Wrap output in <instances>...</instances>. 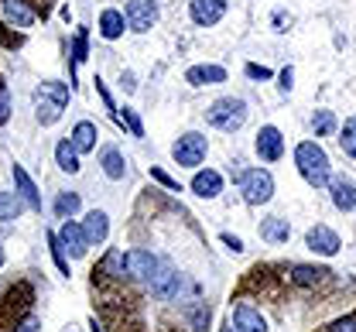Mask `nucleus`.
Masks as SVG:
<instances>
[{
    "label": "nucleus",
    "mask_w": 356,
    "mask_h": 332,
    "mask_svg": "<svg viewBox=\"0 0 356 332\" xmlns=\"http://www.w3.org/2000/svg\"><path fill=\"white\" fill-rule=\"evenodd\" d=\"M103 172H106V179H124L127 165H124V154L117 147H106L103 151Z\"/></svg>",
    "instance_id": "obj_25"
},
{
    "label": "nucleus",
    "mask_w": 356,
    "mask_h": 332,
    "mask_svg": "<svg viewBox=\"0 0 356 332\" xmlns=\"http://www.w3.org/2000/svg\"><path fill=\"white\" fill-rule=\"evenodd\" d=\"M124 257H127V274H131L134 281H151L158 274V257L154 254H147V250H127Z\"/></svg>",
    "instance_id": "obj_7"
},
{
    "label": "nucleus",
    "mask_w": 356,
    "mask_h": 332,
    "mask_svg": "<svg viewBox=\"0 0 356 332\" xmlns=\"http://www.w3.org/2000/svg\"><path fill=\"white\" fill-rule=\"evenodd\" d=\"M72 51H76V55H72V65H79V62L86 58V31H79V35H76V45H72Z\"/></svg>",
    "instance_id": "obj_34"
},
{
    "label": "nucleus",
    "mask_w": 356,
    "mask_h": 332,
    "mask_svg": "<svg viewBox=\"0 0 356 332\" xmlns=\"http://www.w3.org/2000/svg\"><path fill=\"white\" fill-rule=\"evenodd\" d=\"M62 247H69V254L72 257H83L86 254V247H89V237H86V230L83 226H76V223H69L65 219V226H62Z\"/></svg>",
    "instance_id": "obj_14"
},
{
    "label": "nucleus",
    "mask_w": 356,
    "mask_h": 332,
    "mask_svg": "<svg viewBox=\"0 0 356 332\" xmlns=\"http://www.w3.org/2000/svg\"><path fill=\"white\" fill-rule=\"evenodd\" d=\"M99 271L110 274V278H124V271H127V257H124V250H110Z\"/></svg>",
    "instance_id": "obj_27"
},
{
    "label": "nucleus",
    "mask_w": 356,
    "mask_h": 332,
    "mask_svg": "<svg viewBox=\"0 0 356 332\" xmlns=\"http://www.w3.org/2000/svg\"><path fill=\"white\" fill-rule=\"evenodd\" d=\"M220 332H236V329H233V322H229V326H226V329H220Z\"/></svg>",
    "instance_id": "obj_41"
},
{
    "label": "nucleus",
    "mask_w": 356,
    "mask_h": 332,
    "mask_svg": "<svg viewBox=\"0 0 356 332\" xmlns=\"http://www.w3.org/2000/svg\"><path fill=\"white\" fill-rule=\"evenodd\" d=\"M220 189H222L220 172H195V179H192V192H195V195H202V199H216Z\"/></svg>",
    "instance_id": "obj_17"
},
{
    "label": "nucleus",
    "mask_w": 356,
    "mask_h": 332,
    "mask_svg": "<svg viewBox=\"0 0 356 332\" xmlns=\"http://www.w3.org/2000/svg\"><path fill=\"white\" fill-rule=\"evenodd\" d=\"M247 76H250V79H270V69H267V65H257V62H250V65H247Z\"/></svg>",
    "instance_id": "obj_36"
},
{
    "label": "nucleus",
    "mask_w": 356,
    "mask_h": 332,
    "mask_svg": "<svg viewBox=\"0 0 356 332\" xmlns=\"http://www.w3.org/2000/svg\"><path fill=\"white\" fill-rule=\"evenodd\" d=\"M229 322H233L236 332H267V319L257 308H250V305H236V312H233Z\"/></svg>",
    "instance_id": "obj_12"
},
{
    "label": "nucleus",
    "mask_w": 356,
    "mask_h": 332,
    "mask_svg": "<svg viewBox=\"0 0 356 332\" xmlns=\"http://www.w3.org/2000/svg\"><path fill=\"white\" fill-rule=\"evenodd\" d=\"M55 161H58V168H62V172L76 175V172H79V151H76V144L72 141H58L55 144Z\"/></svg>",
    "instance_id": "obj_20"
},
{
    "label": "nucleus",
    "mask_w": 356,
    "mask_h": 332,
    "mask_svg": "<svg viewBox=\"0 0 356 332\" xmlns=\"http://www.w3.org/2000/svg\"><path fill=\"white\" fill-rule=\"evenodd\" d=\"M240 192H243V199H247L250 206L270 202V195H274V179H270V172H264V168L243 172V175H240Z\"/></svg>",
    "instance_id": "obj_4"
},
{
    "label": "nucleus",
    "mask_w": 356,
    "mask_h": 332,
    "mask_svg": "<svg viewBox=\"0 0 356 332\" xmlns=\"http://www.w3.org/2000/svg\"><path fill=\"white\" fill-rule=\"evenodd\" d=\"M3 14H7L17 28H31V24H35V10L24 7V0H3Z\"/></svg>",
    "instance_id": "obj_22"
},
{
    "label": "nucleus",
    "mask_w": 356,
    "mask_h": 332,
    "mask_svg": "<svg viewBox=\"0 0 356 332\" xmlns=\"http://www.w3.org/2000/svg\"><path fill=\"white\" fill-rule=\"evenodd\" d=\"M188 319H192L195 332H206V322H209V308H206V305H192V308H188Z\"/></svg>",
    "instance_id": "obj_32"
},
{
    "label": "nucleus",
    "mask_w": 356,
    "mask_h": 332,
    "mask_svg": "<svg viewBox=\"0 0 356 332\" xmlns=\"http://www.w3.org/2000/svg\"><path fill=\"white\" fill-rule=\"evenodd\" d=\"M209 124L213 127H220L226 134H233V131H240L243 124H247V103L243 99H236V96H222L216 99L213 106H209Z\"/></svg>",
    "instance_id": "obj_2"
},
{
    "label": "nucleus",
    "mask_w": 356,
    "mask_h": 332,
    "mask_svg": "<svg viewBox=\"0 0 356 332\" xmlns=\"http://www.w3.org/2000/svg\"><path fill=\"white\" fill-rule=\"evenodd\" d=\"M14 185H17V192H21V199L38 213L42 209V195H38V189H35V182H31V175L21 168V165H14Z\"/></svg>",
    "instance_id": "obj_15"
},
{
    "label": "nucleus",
    "mask_w": 356,
    "mask_h": 332,
    "mask_svg": "<svg viewBox=\"0 0 356 332\" xmlns=\"http://www.w3.org/2000/svg\"><path fill=\"white\" fill-rule=\"evenodd\" d=\"M96 124H89V120H79L76 127H72V144H76V151H92L96 147Z\"/></svg>",
    "instance_id": "obj_23"
},
{
    "label": "nucleus",
    "mask_w": 356,
    "mask_h": 332,
    "mask_svg": "<svg viewBox=\"0 0 356 332\" xmlns=\"http://www.w3.org/2000/svg\"><path fill=\"white\" fill-rule=\"evenodd\" d=\"M222 243H226V247H229V250H233V254H240V250H243V240L240 237H233V233H222Z\"/></svg>",
    "instance_id": "obj_38"
},
{
    "label": "nucleus",
    "mask_w": 356,
    "mask_h": 332,
    "mask_svg": "<svg viewBox=\"0 0 356 332\" xmlns=\"http://www.w3.org/2000/svg\"><path fill=\"white\" fill-rule=\"evenodd\" d=\"M48 247H51V257H55V267L69 278V260H65V254H62V237H55V233H48Z\"/></svg>",
    "instance_id": "obj_31"
},
{
    "label": "nucleus",
    "mask_w": 356,
    "mask_h": 332,
    "mask_svg": "<svg viewBox=\"0 0 356 332\" xmlns=\"http://www.w3.org/2000/svg\"><path fill=\"white\" fill-rule=\"evenodd\" d=\"M332 206L336 209H343V213H350L356 206V185L350 182V179H332Z\"/></svg>",
    "instance_id": "obj_16"
},
{
    "label": "nucleus",
    "mask_w": 356,
    "mask_h": 332,
    "mask_svg": "<svg viewBox=\"0 0 356 332\" xmlns=\"http://www.w3.org/2000/svg\"><path fill=\"white\" fill-rule=\"evenodd\" d=\"M151 179H154V182H161L165 189H172V192H181V185H178L175 179L168 175V172H161V168H151Z\"/></svg>",
    "instance_id": "obj_33"
},
{
    "label": "nucleus",
    "mask_w": 356,
    "mask_h": 332,
    "mask_svg": "<svg viewBox=\"0 0 356 332\" xmlns=\"http://www.w3.org/2000/svg\"><path fill=\"white\" fill-rule=\"evenodd\" d=\"M83 230H86L89 243H103L106 233H110V216H106L103 209H92L86 216V223H83Z\"/></svg>",
    "instance_id": "obj_18"
},
{
    "label": "nucleus",
    "mask_w": 356,
    "mask_h": 332,
    "mask_svg": "<svg viewBox=\"0 0 356 332\" xmlns=\"http://www.w3.org/2000/svg\"><path fill=\"white\" fill-rule=\"evenodd\" d=\"M185 83L188 86H216V83H226V69L222 65H192L185 72Z\"/></svg>",
    "instance_id": "obj_13"
},
{
    "label": "nucleus",
    "mask_w": 356,
    "mask_h": 332,
    "mask_svg": "<svg viewBox=\"0 0 356 332\" xmlns=\"http://www.w3.org/2000/svg\"><path fill=\"white\" fill-rule=\"evenodd\" d=\"M21 216V195L17 192H0V223Z\"/></svg>",
    "instance_id": "obj_26"
},
{
    "label": "nucleus",
    "mask_w": 356,
    "mask_h": 332,
    "mask_svg": "<svg viewBox=\"0 0 356 332\" xmlns=\"http://www.w3.org/2000/svg\"><path fill=\"white\" fill-rule=\"evenodd\" d=\"M312 131H315L318 138L332 134V131H336V113H332V110H315V117H312Z\"/></svg>",
    "instance_id": "obj_28"
},
{
    "label": "nucleus",
    "mask_w": 356,
    "mask_h": 332,
    "mask_svg": "<svg viewBox=\"0 0 356 332\" xmlns=\"http://www.w3.org/2000/svg\"><path fill=\"white\" fill-rule=\"evenodd\" d=\"M329 332H356V312L353 315H346V319H336Z\"/></svg>",
    "instance_id": "obj_35"
},
{
    "label": "nucleus",
    "mask_w": 356,
    "mask_h": 332,
    "mask_svg": "<svg viewBox=\"0 0 356 332\" xmlns=\"http://www.w3.org/2000/svg\"><path fill=\"white\" fill-rule=\"evenodd\" d=\"M339 147L350 154V158H356V117H350L346 124H343V134H339Z\"/></svg>",
    "instance_id": "obj_29"
},
{
    "label": "nucleus",
    "mask_w": 356,
    "mask_h": 332,
    "mask_svg": "<svg viewBox=\"0 0 356 332\" xmlns=\"http://www.w3.org/2000/svg\"><path fill=\"white\" fill-rule=\"evenodd\" d=\"M92 332H103V329H99V326H96V319H92Z\"/></svg>",
    "instance_id": "obj_42"
},
{
    "label": "nucleus",
    "mask_w": 356,
    "mask_h": 332,
    "mask_svg": "<svg viewBox=\"0 0 356 332\" xmlns=\"http://www.w3.org/2000/svg\"><path fill=\"white\" fill-rule=\"evenodd\" d=\"M17 332H38V319H24V322H21V329Z\"/></svg>",
    "instance_id": "obj_40"
},
{
    "label": "nucleus",
    "mask_w": 356,
    "mask_h": 332,
    "mask_svg": "<svg viewBox=\"0 0 356 332\" xmlns=\"http://www.w3.org/2000/svg\"><path fill=\"white\" fill-rule=\"evenodd\" d=\"M305 243H309V250L315 254H322V257H332V254H339V233L336 230H329V226H312L309 233H305Z\"/></svg>",
    "instance_id": "obj_8"
},
{
    "label": "nucleus",
    "mask_w": 356,
    "mask_h": 332,
    "mask_svg": "<svg viewBox=\"0 0 356 332\" xmlns=\"http://www.w3.org/2000/svg\"><path fill=\"white\" fill-rule=\"evenodd\" d=\"M188 14H192V21H195L199 28H213L222 14H226V0H192Z\"/></svg>",
    "instance_id": "obj_10"
},
{
    "label": "nucleus",
    "mask_w": 356,
    "mask_h": 332,
    "mask_svg": "<svg viewBox=\"0 0 356 332\" xmlns=\"http://www.w3.org/2000/svg\"><path fill=\"white\" fill-rule=\"evenodd\" d=\"M7 117H10V99H7V90L0 86V124H7Z\"/></svg>",
    "instance_id": "obj_37"
},
{
    "label": "nucleus",
    "mask_w": 356,
    "mask_h": 332,
    "mask_svg": "<svg viewBox=\"0 0 356 332\" xmlns=\"http://www.w3.org/2000/svg\"><path fill=\"white\" fill-rule=\"evenodd\" d=\"M0 267H3V247H0Z\"/></svg>",
    "instance_id": "obj_43"
},
{
    "label": "nucleus",
    "mask_w": 356,
    "mask_h": 332,
    "mask_svg": "<svg viewBox=\"0 0 356 332\" xmlns=\"http://www.w3.org/2000/svg\"><path fill=\"white\" fill-rule=\"evenodd\" d=\"M295 165H298L302 179L309 182L312 189H318V185L329 182V154L315 141H302L295 147Z\"/></svg>",
    "instance_id": "obj_1"
},
{
    "label": "nucleus",
    "mask_w": 356,
    "mask_h": 332,
    "mask_svg": "<svg viewBox=\"0 0 356 332\" xmlns=\"http://www.w3.org/2000/svg\"><path fill=\"white\" fill-rule=\"evenodd\" d=\"M325 267H309V264H298L295 271H291V281L295 285H302V288H315L318 281H325Z\"/></svg>",
    "instance_id": "obj_24"
},
{
    "label": "nucleus",
    "mask_w": 356,
    "mask_h": 332,
    "mask_svg": "<svg viewBox=\"0 0 356 332\" xmlns=\"http://www.w3.org/2000/svg\"><path fill=\"white\" fill-rule=\"evenodd\" d=\"M124 24H127V17H124L120 10H113V7L99 14V35H103V38H110V42L124 35Z\"/></svg>",
    "instance_id": "obj_19"
},
{
    "label": "nucleus",
    "mask_w": 356,
    "mask_h": 332,
    "mask_svg": "<svg viewBox=\"0 0 356 332\" xmlns=\"http://www.w3.org/2000/svg\"><path fill=\"white\" fill-rule=\"evenodd\" d=\"M76 209H79V195H76V192H62V195L55 199V213H58V216H72Z\"/></svg>",
    "instance_id": "obj_30"
},
{
    "label": "nucleus",
    "mask_w": 356,
    "mask_h": 332,
    "mask_svg": "<svg viewBox=\"0 0 356 332\" xmlns=\"http://www.w3.org/2000/svg\"><path fill=\"white\" fill-rule=\"evenodd\" d=\"M291 79H295V72L284 69V72H281V90H284V93H291Z\"/></svg>",
    "instance_id": "obj_39"
},
{
    "label": "nucleus",
    "mask_w": 356,
    "mask_h": 332,
    "mask_svg": "<svg viewBox=\"0 0 356 332\" xmlns=\"http://www.w3.org/2000/svg\"><path fill=\"white\" fill-rule=\"evenodd\" d=\"M254 147H257V154L264 158V161H277L281 154H284V138H281V131L277 127H261L257 131V141H254Z\"/></svg>",
    "instance_id": "obj_9"
},
{
    "label": "nucleus",
    "mask_w": 356,
    "mask_h": 332,
    "mask_svg": "<svg viewBox=\"0 0 356 332\" xmlns=\"http://www.w3.org/2000/svg\"><path fill=\"white\" fill-rule=\"evenodd\" d=\"M124 17H127L131 31H151L154 21H158V3L154 0H131L124 7Z\"/></svg>",
    "instance_id": "obj_6"
},
{
    "label": "nucleus",
    "mask_w": 356,
    "mask_h": 332,
    "mask_svg": "<svg viewBox=\"0 0 356 332\" xmlns=\"http://www.w3.org/2000/svg\"><path fill=\"white\" fill-rule=\"evenodd\" d=\"M35 99H38V120L42 124H55L62 117V106L69 103V90L62 83H42L35 90Z\"/></svg>",
    "instance_id": "obj_3"
},
{
    "label": "nucleus",
    "mask_w": 356,
    "mask_h": 332,
    "mask_svg": "<svg viewBox=\"0 0 356 332\" xmlns=\"http://www.w3.org/2000/svg\"><path fill=\"white\" fill-rule=\"evenodd\" d=\"M147 285H151V291H154L158 298H175L178 288H181V274H178L172 264H165V267H158V274H154Z\"/></svg>",
    "instance_id": "obj_11"
},
{
    "label": "nucleus",
    "mask_w": 356,
    "mask_h": 332,
    "mask_svg": "<svg viewBox=\"0 0 356 332\" xmlns=\"http://www.w3.org/2000/svg\"><path fill=\"white\" fill-rule=\"evenodd\" d=\"M261 237H264L267 243H288V237H291V226H288V219L270 216V219H264V226H261Z\"/></svg>",
    "instance_id": "obj_21"
},
{
    "label": "nucleus",
    "mask_w": 356,
    "mask_h": 332,
    "mask_svg": "<svg viewBox=\"0 0 356 332\" xmlns=\"http://www.w3.org/2000/svg\"><path fill=\"white\" fill-rule=\"evenodd\" d=\"M206 151H209V141L202 138V134H195V131H188V134H181L172 147V154H175V161L181 168H195V165H202V158H206Z\"/></svg>",
    "instance_id": "obj_5"
}]
</instances>
